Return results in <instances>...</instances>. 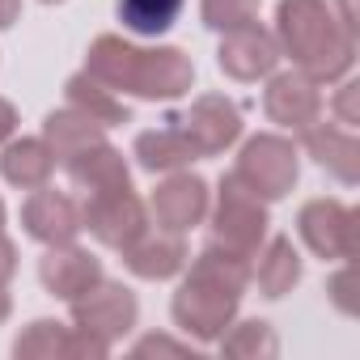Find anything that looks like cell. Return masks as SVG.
I'll return each mask as SVG.
<instances>
[{"label": "cell", "mask_w": 360, "mask_h": 360, "mask_svg": "<svg viewBox=\"0 0 360 360\" xmlns=\"http://www.w3.org/2000/svg\"><path fill=\"white\" fill-rule=\"evenodd\" d=\"M178 5H183V0H119V13H123V22L131 30L157 34V30H165L174 22Z\"/></svg>", "instance_id": "obj_1"}, {"label": "cell", "mask_w": 360, "mask_h": 360, "mask_svg": "<svg viewBox=\"0 0 360 360\" xmlns=\"http://www.w3.org/2000/svg\"><path fill=\"white\" fill-rule=\"evenodd\" d=\"M9 13H13V0H0V26L9 22Z\"/></svg>", "instance_id": "obj_2"}]
</instances>
